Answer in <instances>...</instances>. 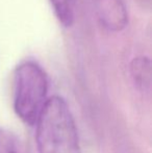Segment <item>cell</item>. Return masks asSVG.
I'll return each instance as SVG.
<instances>
[{
	"instance_id": "obj_1",
	"label": "cell",
	"mask_w": 152,
	"mask_h": 153,
	"mask_svg": "<svg viewBox=\"0 0 152 153\" xmlns=\"http://www.w3.org/2000/svg\"><path fill=\"white\" fill-rule=\"evenodd\" d=\"M36 125L39 153H82L75 120L62 97L47 99Z\"/></svg>"
},
{
	"instance_id": "obj_2",
	"label": "cell",
	"mask_w": 152,
	"mask_h": 153,
	"mask_svg": "<svg viewBox=\"0 0 152 153\" xmlns=\"http://www.w3.org/2000/svg\"><path fill=\"white\" fill-rule=\"evenodd\" d=\"M49 81L44 69L36 62L19 65L14 74V109L24 123L35 125L47 101Z\"/></svg>"
},
{
	"instance_id": "obj_3",
	"label": "cell",
	"mask_w": 152,
	"mask_h": 153,
	"mask_svg": "<svg viewBox=\"0 0 152 153\" xmlns=\"http://www.w3.org/2000/svg\"><path fill=\"white\" fill-rule=\"evenodd\" d=\"M97 16L110 31H121L128 24V12L122 0H97Z\"/></svg>"
},
{
	"instance_id": "obj_4",
	"label": "cell",
	"mask_w": 152,
	"mask_h": 153,
	"mask_svg": "<svg viewBox=\"0 0 152 153\" xmlns=\"http://www.w3.org/2000/svg\"><path fill=\"white\" fill-rule=\"evenodd\" d=\"M130 76L134 85L142 92L150 90L151 87V62L147 56L134 57L129 66Z\"/></svg>"
},
{
	"instance_id": "obj_5",
	"label": "cell",
	"mask_w": 152,
	"mask_h": 153,
	"mask_svg": "<svg viewBox=\"0 0 152 153\" xmlns=\"http://www.w3.org/2000/svg\"><path fill=\"white\" fill-rule=\"evenodd\" d=\"M59 22L64 27H71L75 20V0H49Z\"/></svg>"
},
{
	"instance_id": "obj_6",
	"label": "cell",
	"mask_w": 152,
	"mask_h": 153,
	"mask_svg": "<svg viewBox=\"0 0 152 153\" xmlns=\"http://www.w3.org/2000/svg\"><path fill=\"white\" fill-rule=\"evenodd\" d=\"M0 153H26V148L18 134L10 130H0Z\"/></svg>"
},
{
	"instance_id": "obj_7",
	"label": "cell",
	"mask_w": 152,
	"mask_h": 153,
	"mask_svg": "<svg viewBox=\"0 0 152 153\" xmlns=\"http://www.w3.org/2000/svg\"><path fill=\"white\" fill-rule=\"evenodd\" d=\"M141 2H143V4H149L150 3V0H140Z\"/></svg>"
}]
</instances>
